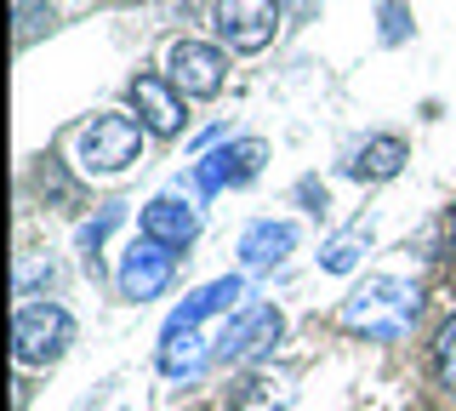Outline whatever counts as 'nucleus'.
<instances>
[{
  "mask_svg": "<svg viewBox=\"0 0 456 411\" xmlns=\"http://www.w3.org/2000/svg\"><path fill=\"white\" fill-rule=\"evenodd\" d=\"M365 246H370V223L354 218L348 229H337V234L320 246V268H325V275H354V268H360V258H365Z\"/></svg>",
  "mask_w": 456,
  "mask_h": 411,
  "instance_id": "obj_15",
  "label": "nucleus"
},
{
  "mask_svg": "<svg viewBox=\"0 0 456 411\" xmlns=\"http://www.w3.org/2000/svg\"><path fill=\"white\" fill-rule=\"evenodd\" d=\"M417 315H422V286L417 280H399V275H370L365 286H354L337 308L342 332L377 337V343H399V337L417 325Z\"/></svg>",
  "mask_w": 456,
  "mask_h": 411,
  "instance_id": "obj_1",
  "label": "nucleus"
},
{
  "mask_svg": "<svg viewBox=\"0 0 456 411\" xmlns=\"http://www.w3.org/2000/svg\"><path fill=\"white\" fill-rule=\"evenodd\" d=\"M120 218H126V206H120V201H103L92 223H80V258H86V263H97V251H103V240H109V229H114Z\"/></svg>",
  "mask_w": 456,
  "mask_h": 411,
  "instance_id": "obj_16",
  "label": "nucleus"
},
{
  "mask_svg": "<svg viewBox=\"0 0 456 411\" xmlns=\"http://www.w3.org/2000/svg\"><path fill=\"white\" fill-rule=\"evenodd\" d=\"M297 406V372L291 366H256L234 389V411H291Z\"/></svg>",
  "mask_w": 456,
  "mask_h": 411,
  "instance_id": "obj_12",
  "label": "nucleus"
},
{
  "mask_svg": "<svg viewBox=\"0 0 456 411\" xmlns=\"http://www.w3.org/2000/svg\"><path fill=\"white\" fill-rule=\"evenodd\" d=\"M142 132L149 126L132 115H92L69 132V160L80 177H120L142 154Z\"/></svg>",
  "mask_w": 456,
  "mask_h": 411,
  "instance_id": "obj_2",
  "label": "nucleus"
},
{
  "mask_svg": "<svg viewBox=\"0 0 456 411\" xmlns=\"http://www.w3.org/2000/svg\"><path fill=\"white\" fill-rule=\"evenodd\" d=\"M280 332H285V315H280L274 303L240 308V315L217 332V360H223V366H246V360H256V354L274 349Z\"/></svg>",
  "mask_w": 456,
  "mask_h": 411,
  "instance_id": "obj_7",
  "label": "nucleus"
},
{
  "mask_svg": "<svg viewBox=\"0 0 456 411\" xmlns=\"http://www.w3.org/2000/svg\"><path fill=\"white\" fill-rule=\"evenodd\" d=\"M405 29H411V12L399 6V0H388V6H382V40L394 46V40H405Z\"/></svg>",
  "mask_w": 456,
  "mask_h": 411,
  "instance_id": "obj_19",
  "label": "nucleus"
},
{
  "mask_svg": "<svg viewBox=\"0 0 456 411\" xmlns=\"http://www.w3.org/2000/svg\"><path fill=\"white\" fill-rule=\"evenodd\" d=\"M40 29H52V6H40V0H18V46H28Z\"/></svg>",
  "mask_w": 456,
  "mask_h": 411,
  "instance_id": "obj_18",
  "label": "nucleus"
},
{
  "mask_svg": "<svg viewBox=\"0 0 456 411\" xmlns=\"http://www.w3.org/2000/svg\"><path fill=\"white\" fill-rule=\"evenodd\" d=\"M280 0H217L211 6V29L228 52H263L280 35Z\"/></svg>",
  "mask_w": 456,
  "mask_h": 411,
  "instance_id": "obj_4",
  "label": "nucleus"
},
{
  "mask_svg": "<svg viewBox=\"0 0 456 411\" xmlns=\"http://www.w3.org/2000/svg\"><path fill=\"white\" fill-rule=\"evenodd\" d=\"M171 268H177V251L160 246V240H132V246L120 251V268H114V286H120L126 303H149V297H160L171 286Z\"/></svg>",
  "mask_w": 456,
  "mask_h": 411,
  "instance_id": "obj_6",
  "label": "nucleus"
},
{
  "mask_svg": "<svg viewBox=\"0 0 456 411\" xmlns=\"http://www.w3.org/2000/svg\"><path fill=\"white\" fill-rule=\"evenodd\" d=\"M280 6H285V12H297V18H308V12L320 6V0H280Z\"/></svg>",
  "mask_w": 456,
  "mask_h": 411,
  "instance_id": "obj_20",
  "label": "nucleus"
},
{
  "mask_svg": "<svg viewBox=\"0 0 456 411\" xmlns=\"http://www.w3.org/2000/svg\"><path fill=\"white\" fill-rule=\"evenodd\" d=\"M405 160H411V149H405V137H394V132H382V137H370V144L348 160V177H360V183H388L405 172Z\"/></svg>",
  "mask_w": 456,
  "mask_h": 411,
  "instance_id": "obj_14",
  "label": "nucleus"
},
{
  "mask_svg": "<svg viewBox=\"0 0 456 411\" xmlns=\"http://www.w3.org/2000/svg\"><path fill=\"white\" fill-rule=\"evenodd\" d=\"M297 251V229L280 218H256L246 234H240V263L246 268H280Z\"/></svg>",
  "mask_w": 456,
  "mask_h": 411,
  "instance_id": "obj_13",
  "label": "nucleus"
},
{
  "mask_svg": "<svg viewBox=\"0 0 456 411\" xmlns=\"http://www.w3.org/2000/svg\"><path fill=\"white\" fill-rule=\"evenodd\" d=\"M217 360V337H206V325H189V320H166L160 332V372L166 377H200L206 366Z\"/></svg>",
  "mask_w": 456,
  "mask_h": 411,
  "instance_id": "obj_9",
  "label": "nucleus"
},
{
  "mask_svg": "<svg viewBox=\"0 0 456 411\" xmlns=\"http://www.w3.org/2000/svg\"><path fill=\"white\" fill-rule=\"evenodd\" d=\"M75 343V315L57 303H23L12 320V354L18 366H57Z\"/></svg>",
  "mask_w": 456,
  "mask_h": 411,
  "instance_id": "obj_3",
  "label": "nucleus"
},
{
  "mask_svg": "<svg viewBox=\"0 0 456 411\" xmlns=\"http://www.w3.org/2000/svg\"><path fill=\"white\" fill-rule=\"evenodd\" d=\"M166 80L177 86L183 97H217L223 80H228V58L206 40H171L166 52Z\"/></svg>",
  "mask_w": 456,
  "mask_h": 411,
  "instance_id": "obj_8",
  "label": "nucleus"
},
{
  "mask_svg": "<svg viewBox=\"0 0 456 411\" xmlns=\"http://www.w3.org/2000/svg\"><path fill=\"white\" fill-rule=\"evenodd\" d=\"M263 160H268V144H263V137H234V144L200 154L194 172H189V189H194V194L240 189V183H251L256 172H263Z\"/></svg>",
  "mask_w": 456,
  "mask_h": 411,
  "instance_id": "obj_5",
  "label": "nucleus"
},
{
  "mask_svg": "<svg viewBox=\"0 0 456 411\" xmlns=\"http://www.w3.org/2000/svg\"><path fill=\"white\" fill-rule=\"evenodd\" d=\"M434 377L445 394H456V315L434 332Z\"/></svg>",
  "mask_w": 456,
  "mask_h": 411,
  "instance_id": "obj_17",
  "label": "nucleus"
},
{
  "mask_svg": "<svg viewBox=\"0 0 456 411\" xmlns=\"http://www.w3.org/2000/svg\"><path fill=\"white\" fill-rule=\"evenodd\" d=\"M142 234L160 240V246H171V251L194 246V234H200V206L183 201V194H154V201L142 206Z\"/></svg>",
  "mask_w": 456,
  "mask_h": 411,
  "instance_id": "obj_11",
  "label": "nucleus"
},
{
  "mask_svg": "<svg viewBox=\"0 0 456 411\" xmlns=\"http://www.w3.org/2000/svg\"><path fill=\"white\" fill-rule=\"evenodd\" d=\"M132 109L154 137H177L183 132V92L166 75H137L132 80Z\"/></svg>",
  "mask_w": 456,
  "mask_h": 411,
  "instance_id": "obj_10",
  "label": "nucleus"
}]
</instances>
